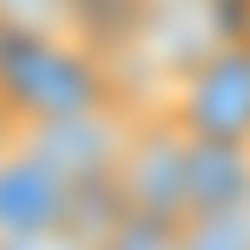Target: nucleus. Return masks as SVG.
Segmentation results:
<instances>
[{"mask_svg":"<svg viewBox=\"0 0 250 250\" xmlns=\"http://www.w3.org/2000/svg\"><path fill=\"white\" fill-rule=\"evenodd\" d=\"M73 217V178H60L33 145H13L0 158V244L26 237V230H53Z\"/></svg>","mask_w":250,"mask_h":250,"instance_id":"5","label":"nucleus"},{"mask_svg":"<svg viewBox=\"0 0 250 250\" xmlns=\"http://www.w3.org/2000/svg\"><path fill=\"white\" fill-rule=\"evenodd\" d=\"M125 125H132V112L112 99V105H86V112H66V119H40V125H26L20 138L60 178L92 185V178H112V158L125 145Z\"/></svg>","mask_w":250,"mask_h":250,"instance_id":"4","label":"nucleus"},{"mask_svg":"<svg viewBox=\"0 0 250 250\" xmlns=\"http://www.w3.org/2000/svg\"><path fill=\"white\" fill-rule=\"evenodd\" d=\"M204 7H211L230 33H250V0H204Z\"/></svg>","mask_w":250,"mask_h":250,"instance_id":"10","label":"nucleus"},{"mask_svg":"<svg viewBox=\"0 0 250 250\" xmlns=\"http://www.w3.org/2000/svg\"><path fill=\"white\" fill-rule=\"evenodd\" d=\"M178 250H250V204L185 217L178 224Z\"/></svg>","mask_w":250,"mask_h":250,"instance_id":"7","label":"nucleus"},{"mask_svg":"<svg viewBox=\"0 0 250 250\" xmlns=\"http://www.w3.org/2000/svg\"><path fill=\"white\" fill-rule=\"evenodd\" d=\"M165 112L191 138H230L250 145V33H224L171 79Z\"/></svg>","mask_w":250,"mask_h":250,"instance_id":"2","label":"nucleus"},{"mask_svg":"<svg viewBox=\"0 0 250 250\" xmlns=\"http://www.w3.org/2000/svg\"><path fill=\"white\" fill-rule=\"evenodd\" d=\"M185 125L171 112H132L125 125V145L112 158V191L125 211L138 217H165V224H185L191 217V191H185Z\"/></svg>","mask_w":250,"mask_h":250,"instance_id":"3","label":"nucleus"},{"mask_svg":"<svg viewBox=\"0 0 250 250\" xmlns=\"http://www.w3.org/2000/svg\"><path fill=\"white\" fill-rule=\"evenodd\" d=\"M0 250H92V237L66 217V224H53V230H26V237H13V244H0Z\"/></svg>","mask_w":250,"mask_h":250,"instance_id":"9","label":"nucleus"},{"mask_svg":"<svg viewBox=\"0 0 250 250\" xmlns=\"http://www.w3.org/2000/svg\"><path fill=\"white\" fill-rule=\"evenodd\" d=\"M92 250H178V224H165V217H138V211H119L112 224L92 237Z\"/></svg>","mask_w":250,"mask_h":250,"instance_id":"8","label":"nucleus"},{"mask_svg":"<svg viewBox=\"0 0 250 250\" xmlns=\"http://www.w3.org/2000/svg\"><path fill=\"white\" fill-rule=\"evenodd\" d=\"M185 191H191V217L198 211H237V204H250V145L191 138V151H185Z\"/></svg>","mask_w":250,"mask_h":250,"instance_id":"6","label":"nucleus"},{"mask_svg":"<svg viewBox=\"0 0 250 250\" xmlns=\"http://www.w3.org/2000/svg\"><path fill=\"white\" fill-rule=\"evenodd\" d=\"M13 145H20V119H13V112H7V105H0V158H7V151H13Z\"/></svg>","mask_w":250,"mask_h":250,"instance_id":"11","label":"nucleus"},{"mask_svg":"<svg viewBox=\"0 0 250 250\" xmlns=\"http://www.w3.org/2000/svg\"><path fill=\"white\" fill-rule=\"evenodd\" d=\"M119 79L112 60L92 53L73 33H26V26H0V105L13 119L40 125V119H66L86 105H112Z\"/></svg>","mask_w":250,"mask_h":250,"instance_id":"1","label":"nucleus"}]
</instances>
